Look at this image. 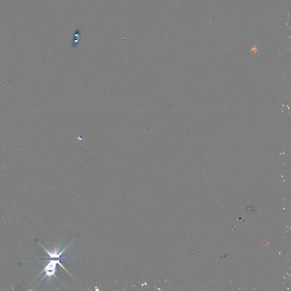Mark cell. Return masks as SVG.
Returning <instances> with one entry per match:
<instances>
[{"label": "cell", "mask_w": 291, "mask_h": 291, "mask_svg": "<svg viewBox=\"0 0 291 291\" xmlns=\"http://www.w3.org/2000/svg\"><path fill=\"white\" fill-rule=\"evenodd\" d=\"M40 244V243H39ZM41 247H42L43 248V249L45 250V251L47 253L48 255L49 256V257L50 258H52V259H60L61 258V256L62 255V254L65 251V250H67L68 247H69V246L71 245V243H70L66 247V248H64L63 250H61L60 251V247H55L54 250L52 251H49V250H47L46 248H45L42 245H41V244H40Z\"/></svg>", "instance_id": "7a4b0ae2"}, {"label": "cell", "mask_w": 291, "mask_h": 291, "mask_svg": "<svg viewBox=\"0 0 291 291\" xmlns=\"http://www.w3.org/2000/svg\"><path fill=\"white\" fill-rule=\"evenodd\" d=\"M60 265L64 269H65L66 271H67V269L64 268L63 265H62V264L60 263V260H59V259H55V260L51 259V260H49V263L46 265L45 268L43 269V271H41V273H39V275L38 276H39L43 272H45V276H43V277L42 278V280L44 279L46 277H47L49 278V280H50L52 276H55V277L58 278L57 276H56V275H55L56 271V265Z\"/></svg>", "instance_id": "6da1fadb"}, {"label": "cell", "mask_w": 291, "mask_h": 291, "mask_svg": "<svg viewBox=\"0 0 291 291\" xmlns=\"http://www.w3.org/2000/svg\"><path fill=\"white\" fill-rule=\"evenodd\" d=\"M246 210L247 212H249L251 213H256L257 211V209L256 207L250 206H248Z\"/></svg>", "instance_id": "3957f363"}]
</instances>
